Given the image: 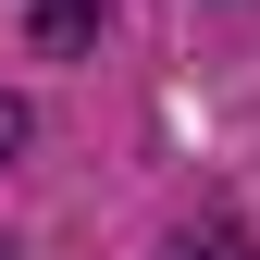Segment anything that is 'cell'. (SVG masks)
Instances as JSON below:
<instances>
[{"instance_id":"obj_3","label":"cell","mask_w":260,"mask_h":260,"mask_svg":"<svg viewBox=\"0 0 260 260\" xmlns=\"http://www.w3.org/2000/svg\"><path fill=\"white\" fill-rule=\"evenodd\" d=\"M174 260H248V248H174Z\"/></svg>"},{"instance_id":"obj_4","label":"cell","mask_w":260,"mask_h":260,"mask_svg":"<svg viewBox=\"0 0 260 260\" xmlns=\"http://www.w3.org/2000/svg\"><path fill=\"white\" fill-rule=\"evenodd\" d=\"M0 260H13V248H0Z\"/></svg>"},{"instance_id":"obj_1","label":"cell","mask_w":260,"mask_h":260,"mask_svg":"<svg viewBox=\"0 0 260 260\" xmlns=\"http://www.w3.org/2000/svg\"><path fill=\"white\" fill-rule=\"evenodd\" d=\"M87 13L100 0H38V38H87Z\"/></svg>"},{"instance_id":"obj_2","label":"cell","mask_w":260,"mask_h":260,"mask_svg":"<svg viewBox=\"0 0 260 260\" xmlns=\"http://www.w3.org/2000/svg\"><path fill=\"white\" fill-rule=\"evenodd\" d=\"M0 149H25V100H13V87H0Z\"/></svg>"}]
</instances>
